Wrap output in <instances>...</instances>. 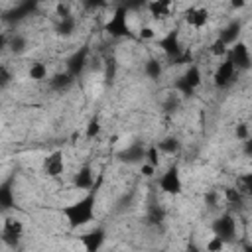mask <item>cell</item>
I'll return each mask as SVG.
<instances>
[{
    "mask_svg": "<svg viewBox=\"0 0 252 252\" xmlns=\"http://www.w3.org/2000/svg\"><path fill=\"white\" fill-rule=\"evenodd\" d=\"M158 152L159 154H165V156H175L181 152V140L177 136H165L163 140H159L156 144Z\"/></svg>",
    "mask_w": 252,
    "mask_h": 252,
    "instance_id": "cell-20",
    "label": "cell"
},
{
    "mask_svg": "<svg viewBox=\"0 0 252 252\" xmlns=\"http://www.w3.org/2000/svg\"><path fill=\"white\" fill-rule=\"evenodd\" d=\"M209 18H211V14H209V10L205 6H189L185 10V14H183L185 24L189 28H193V30H203L209 24Z\"/></svg>",
    "mask_w": 252,
    "mask_h": 252,
    "instance_id": "cell-14",
    "label": "cell"
},
{
    "mask_svg": "<svg viewBox=\"0 0 252 252\" xmlns=\"http://www.w3.org/2000/svg\"><path fill=\"white\" fill-rule=\"evenodd\" d=\"M177 104H179L177 94H173V93H171V94L167 96V100L163 102V110H165V112H173V110L177 108Z\"/></svg>",
    "mask_w": 252,
    "mask_h": 252,
    "instance_id": "cell-37",
    "label": "cell"
},
{
    "mask_svg": "<svg viewBox=\"0 0 252 252\" xmlns=\"http://www.w3.org/2000/svg\"><path fill=\"white\" fill-rule=\"evenodd\" d=\"M158 47L165 53V57L179 61L183 57V47H181V39H179V30H169L165 35H161L158 39Z\"/></svg>",
    "mask_w": 252,
    "mask_h": 252,
    "instance_id": "cell-9",
    "label": "cell"
},
{
    "mask_svg": "<svg viewBox=\"0 0 252 252\" xmlns=\"http://www.w3.org/2000/svg\"><path fill=\"white\" fill-rule=\"evenodd\" d=\"M85 252H100L104 240H106V228L104 226H93L91 230L83 232L79 236Z\"/></svg>",
    "mask_w": 252,
    "mask_h": 252,
    "instance_id": "cell-13",
    "label": "cell"
},
{
    "mask_svg": "<svg viewBox=\"0 0 252 252\" xmlns=\"http://www.w3.org/2000/svg\"><path fill=\"white\" fill-rule=\"evenodd\" d=\"M146 8H148V12H150V16H152L154 20L161 22V20H165V18L171 16L173 4H171L169 0H154V2H148Z\"/></svg>",
    "mask_w": 252,
    "mask_h": 252,
    "instance_id": "cell-18",
    "label": "cell"
},
{
    "mask_svg": "<svg viewBox=\"0 0 252 252\" xmlns=\"http://www.w3.org/2000/svg\"><path fill=\"white\" fill-rule=\"evenodd\" d=\"M140 173H142L144 177H152V175L156 173V169H154L152 165H148V163L144 161V163H140Z\"/></svg>",
    "mask_w": 252,
    "mask_h": 252,
    "instance_id": "cell-40",
    "label": "cell"
},
{
    "mask_svg": "<svg viewBox=\"0 0 252 252\" xmlns=\"http://www.w3.org/2000/svg\"><path fill=\"white\" fill-rule=\"evenodd\" d=\"M209 51H211V55H215V57H226V55H228V47H226L219 37L209 45Z\"/></svg>",
    "mask_w": 252,
    "mask_h": 252,
    "instance_id": "cell-32",
    "label": "cell"
},
{
    "mask_svg": "<svg viewBox=\"0 0 252 252\" xmlns=\"http://www.w3.org/2000/svg\"><path fill=\"white\" fill-rule=\"evenodd\" d=\"M8 47V33H4V32H0V55H2V51Z\"/></svg>",
    "mask_w": 252,
    "mask_h": 252,
    "instance_id": "cell-42",
    "label": "cell"
},
{
    "mask_svg": "<svg viewBox=\"0 0 252 252\" xmlns=\"http://www.w3.org/2000/svg\"><path fill=\"white\" fill-rule=\"evenodd\" d=\"M222 195H224V201H226V205L230 207V209H236V211H240L242 207H244V195L240 193V191H236L234 187H222Z\"/></svg>",
    "mask_w": 252,
    "mask_h": 252,
    "instance_id": "cell-23",
    "label": "cell"
},
{
    "mask_svg": "<svg viewBox=\"0 0 252 252\" xmlns=\"http://www.w3.org/2000/svg\"><path fill=\"white\" fill-rule=\"evenodd\" d=\"M102 179L104 175L100 173L94 181V185L81 197V199H75L67 205L61 207V217L65 219L67 226L71 230H77L81 226H87L89 222L94 220V211H96V197H98V189L102 185Z\"/></svg>",
    "mask_w": 252,
    "mask_h": 252,
    "instance_id": "cell-1",
    "label": "cell"
},
{
    "mask_svg": "<svg viewBox=\"0 0 252 252\" xmlns=\"http://www.w3.org/2000/svg\"><path fill=\"white\" fill-rule=\"evenodd\" d=\"M75 32H77V18H75V16L57 20V24H55V33H57L59 37H71Z\"/></svg>",
    "mask_w": 252,
    "mask_h": 252,
    "instance_id": "cell-22",
    "label": "cell"
},
{
    "mask_svg": "<svg viewBox=\"0 0 252 252\" xmlns=\"http://www.w3.org/2000/svg\"><path fill=\"white\" fill-rule=\"evenodd\" d=\"M224 242L220 240V238H217V236H211L209 240H207V244H205V252H222L224 250Z\"/></svg>",
    "mask_w": 252,
    "mask_h": 252,
    "instance_id": "cell-33",
    "label": "cell"
},
{
    "mask_svg": "<svg viewBox=\"0 0 252 252\" xmlns=\"http://www.w3.org/2000/svg\"><path fill=\"white\" fill-rule=\"evenodd\" d=\"M35 8V4H32V2H24V4H18L14 10H10L6 16H4V22H8V24H14V22H20V20H24L32 10Z\"/></svg>",
    "mask_w": 252,
    "mask_h": 252,
    "instance_id": "cell-21",
    "label": "cell"
},
{
    "mask_svg": "<svg viewBox=\"0 0 252 252\" xmlns=\"http://www.w3.org/2000/svg\"><path fill=\"white\" fill-rule=\"evenodd\" d=\"M144 75L148 79H152V81L161 79V75H163V63L159 59H156V57L146 59V63H144Z\"/></svg>",
    "mask_w": 252,
    "mask_h": 252,
    "instance_id": "cell-24",
    "label": "cell"
},
{
    "mask_svg": "<svg viewBox=\"0 0 252 252\" xmlns=\"http://www.w3.org/2000/svg\"><path fill=\"white\" fill-rule=\"evenodd\" d=\"M47 83H49V89H51L53 93H67V91L75 85V79H73L67 71H59V73L51 75Z\"/></svg>",
    "mask_w": 252,
    "mask_h": 252,
    "instance_id": "cell-19",
    "label": "cell"
},
{
    "mask_svg": "<svg viewBox=\"0 0 252 252\" xmlns=\"http://www.w3.org/2000/svg\"><path fill=\"white\" fill-rule=\"evenodd\" d=\"M146 220H148L150 226H159L165 220V211L159 205H150L148 213H146Z\"/></svg>",
    "mask_w": 252,
    "mask_h": 252,
    "instance_id": "cell-27",
    "label": "cell"
},
{
    "mask_svg": "<svg viewBox=\"0 0 252 252\" xmlns=\"http://www.w3.org/2000/svg\"><path fill=\"white\" fill-rule=\"evenodd\" d=\"M28 77H30L32 81H35V83H39V81H47V79H49L47 65H45L43 61H33V63L30 65V69H28Z\"/></svg>",
    "mask_w": 252,
    "mask_h": 252,
    "instance_id": "cell-26",
    "label": "cell"
},
{
    "mask_svg": "<svg viewBox=\"0 0 252 252\" xmlns=\"http://www.w3.org/2000/svg\"><path fill=\"white\" fill-rule=\"evenodd\" d=\"M24 238V222L16 217H6L2 220V228H0V240L4 246L16 250L22 244Z\"/></svg>",
    "mask_w": 252,
    "mask_h": 252,
    "instance_id": "cell-5",
    "label": "cell"
},
{
    "mask_svg": "<svg viewBox=\"0 0 252 252\" xmlns=\"http://www.w3.org/2000/svg\"><path fill=\"white\" fill-rule=\"evenodd\" d=\"M55 14H57V20H63V18H69V16H73V12H71V6H69V4H65V2H59V4H55Z\"/></svg>",
    "mask_w": 252,
    "mask_h": 252,
    "instance_id": "cell-35",
    "label": "cell"
},
{
    "mask_svg": "<svg viewBox=\"0 0 252 252\" xmlns=\"http://www.w3.org/2000/svg\"><path fill=\"white\" fill-rule=\"evenodd\" d=\"M211 230H213V236L220 238L224 244H234L236 238H238V222H236V217L230 211L220 213L211 222Z\"/></svg>",
    "mask_w": 252,
    "mask_h": 252,
    "instance_id": "cell-3",
    "label": "cell"
},
{
    "mask_svg": "<svg viewBox=\"0 0 252 252\" xmlns=\"http://www.w3.org/2000/svg\"><path fill=\"white\" fill-rule=\"evenodd\" d=\"M136 37L138 39H154L156 37V32H154L152 26H144V28H140V33Z\"/></svg>",
    "mask_w": 252,
    "mask_h": 252,
    "instance_id": "cell-38",
    "label": "cell"
},
{
    "mask_svg": "<svg viewBox=\"0 0 252 252\" xmlns=\"http://www.w3.org/2000/svg\"><path fill=\"white\" fill-rule=\"evenodd\" d=\"M158 185H159V189L165 193V195H179L181 191H183V179H181V171H179V167L173 163V165H169L161 175H159V179H158Z\"/></svg>",
    "mask_w": 252,
    "mask_h": 252,
    "instance_id": "cell-6",
    "label": "cell"
},
{
    "mask_svg": "<svg viewBox=\"0 0 252 252\" xmlns=\"http://www.w3.org/2000/svg\"><path fill=\"white\" fill-rule=\"evenodd\" d=\"M91 53H89V47H79V49H75L67 59H65V71L73 77V79H77V77H81L83 73H85V69L89 67V57Z\"/></svg>",
    "mask_w": 252,
    "mask_h": 252,
    "instance_id": "cell-10",
    "label": "cell"
},
{
    "mask_svg": "<svg viewBox=\"0 0 252 252\" xmlns=\"http://www.w3.org/2000/svg\"><path fill=\"white\" fill-rule=\"evenodd\" d=\"M205 203H207V207L215 209V207L219 205V193H217V191H209V193H205Z\"/></svg>",
    "mask_w": 252,
    "mask_h": 252,
    "instance_id": "cell-39",
    "label": "cell"
},
{
    "mask_svg": "<svg viewBox=\"0 0 252 252\" xmlns=\"http://www.w3.org/2000/svg\"><path fill=\"white\" fill-rule=\"evenodd\" d=\"M234 134H236V140H240V142H246V140H250V130H248V124H246V122L238 124Z\"/></svg>",
    "mask_w": 252,
    "mask_h": 252,
    "instance_id": "cell-36",
    "label": "cell"
},
{
    "mask_svg": "<svg viewBox=\"0 0 252 252\" xmlns=\"http://www.w3.org/2000/svg\"><path fill=\"white\" fill-rule=\"evenodd\" d=\"M244 6V2H232V8H242Z\"/></svg>",
    "mask_w": 252,
    "mask_h": 252,
    "instance_id": "cell-43",
    "label": "cell"
},
{
    "mask_svg": "<svg viewBox=\"0 0 252 252\" xmlns=\"http://www.w3.org/2000/svg\"><path fill=\"white\" fill-rule=\"evenodd\" d=\"M236 191H240L244 197L252 193V173H244L240 177H236Z\"/></svg>",
    "mask_w": 252,
    "mask_h": 252,
    "instance_id": "cell-29",
    "label": "cell"
},
{
    "mask_svg": "<svg viewBox=\"0 0 252 252\" xmlns=\"http://www.w3.org/2000/svg\"><path fill=\"white\" fill-rule=\"evenodd\" d=\"M104 32L110 37L116 39H134L136 33L130 26V18H128V8L126 6H116L114 12L110 14V18L104 22Z\"/></svg>",
    "mask_w": 252,
    "mask_h": 252,
    "instance_id": "cell-2",
    "label": "cell"
},
{
    "mask_svg": "<svg viewBox=\"0 0 252 252\" xmlns=\"http://www.w3.org/2000/svg\"><path fill=\"white\" fill-rule=\"evenodd\" d=\"M116 158H118L120 163H126V165H140V163H144V158H146V146H144L140 140H134V142H130L128 146H124L122 150H118Z\"/></svg>",
    "mask_w": 252,
    "mask_h": 252,
    "instance_id": "cell-11",
    "label": "cell"
},
{
    "mask_svg": "<svg viewBox=\"0 0 252 252\" xmlns=\"http://www.w3.org/2000/svg\"><path fill=\"white\" fill-rule=\"evenodd\" d=\"M144 161H146L148 165H152L154 169L159 167V152H158L156 144H152V146L146 148V158H144Z\"/></svg>",
    "mask_w": 252,
    "mask_h": 252,
    "instance_id": "cell-31",
    "label": "cell"
},
{
    "mask_svg": "<svg viewBox=\"0 0 252 252\" xmlns=\"http://www.w3.org/2000/svg\"><path fill=\"white\" fill-rule=\"evenodd\" d=\"M240 33H242V20L234 18V20H230V22L219 32V39H220L226 47H230V45H234L236 41H240Z\"/></svg>",
    "mask_w": 252,
    "mask_h": 252,
    "instance_id": "cell-16",
    "label": "cell"
},
{
    "mask_svg": "<svg viewBox=\"0 0 252 252\" xmlns=\"http://www.w3.org/2000/svg\"><path fill=\"white\" fill-rule=\"evenodd\" d=\"M226 57L232 61V65H234V69L238 73L240 71L246 73V71L252 69V57H250V49H248L246 41H236L234 45H230Z\"/></svg>",
    "mask_w": 252,
    "mask_h": 252,
    "instance_id": "cell-8",
    "label": "cell"
},
{
    "mask_svg": "<svg viewBox=\"0 0 252 252\" xmlns=\"http://www.w3.org/2000/svg\"><path fill=\"white\" fill-rule=\"evenodd\" d=\"M100 130H102L100 120H98L96 116H93V118L87 122V128H85V136H87V140H94V138L100 134Z\"/></svg>",
    "mask_w": 252,
    "mask_h": 252,
    "instance_id": "cell-30",
    "label": "cell"
},
{
    "mask_svg": "<svg viewBox=\"0 0 252 252\" xmlns=\"http://www.w3.org/2000/svg\"><path fill=\"white\" fill-rule=\"evenodd\" d=\"M8 49L14 53V55H22L28 51V37L22 35V33H12L8 35Z\"/></svg>",
    "mask_w": 252,
    "mask_h": 252,
    "instance_id": "cell-25",
    "label": "cell"
},
{
    "mask_svg": "<svg viewBox=\"0 0 252 252\" xmlns=\"http://www.w3.org/2000/svg\"><path fill=\"white\" fill-rule=\"evenodd\" d=\"M94 181H96V177H94V171H93V167L89 163L81 165L73 175V187L81 189V191H89L94 185Z\"/></svg>",
    "mask_w": 252,
    "mask_h": 252,
    "instance_id": "cell-17",
    "label": "cell"
},
{
    "mask_svg": "<svg viewBox=\"0 0 252 252\" xmlns=\"http://www.w3.org/2000/svg\"><path fill=\"white\" fill-rule=\"evenodd\" d=\"M16 207V193H14V175L0 181V215L10 213Z\"/></svg>",
    "mask_w": 252,
    "mask_h": 252,
    "instance_id": "cell-15",
    "label": "cell"
},
{
    "mask_svg": "<svg viewBox=\"0 0 252 252\" xmlns=\"http://www.w3.org/2000/svg\"><path fill=\"white\" fill-rule=\"evenodd\" d=\"M12 81H14L12 71H10L6 65H2V63H0V91H4Z\"/></svg>",
    "mask_w": 252,
    "mask_h": 252,
    "instance_id": "cell-34",
    "label": "cell"
},
{
    "mask_svg": "<svg viewBox=\"0 0 252 252\" xmlns=\"http://www.w3.org/2000/svg\"><path fill=\"white\" fill-rule=\"evenodd\" d=\"M183 252H205L199 244H195V242H187V246H185V250Z\"/></svg>",
    "mask_w": 252,
    "mask_h": 252,
    "instance_id": "cell-41",
    "label": "cell"
},
{
    "mask_svg": "<svg viewBox=\"0 0 252 252\" xmlns=\"http://www.w3.org/2000/svg\"><path fill=\"white\" fill-rule=\"evenodd\" d=\"M41 171H43V175L49 177V179L61 177V173L65 171V156H63V152H61V150L49 152V154L43 158V161H41Z\"/></svg>",
    "mask_w": 252,
    "mask_h": 252,
    "instance_id": "cell-12",
    "label": "cell"
},
{
    "mask_svg": "<svg viewBox=\"0 0 252 252\" xmlns=\"http://www.w3.org/2000/svg\"><path fill=\"white\" fill-rule=\"evenodd\" d=\"M236 77H238V71L234 69L232 61H230L228 57H224V59L217 65V69H215V73H213V85H215V89L224 91V89H228V87L236 81Z\"/></svg>",
    "mask_w": 252,
    "mask_h": 252,
    "instance_id": "cell-7",
    "label": "cell"
},
{
    "mask_svg": "<svg viewBox=\"0 0 252 252\" xmlns=\"http://www.w3.org/2000/svg\"><path fill=\"white\" fill-rule=\"evenodd\" d=\"M116 69H118V65H116V59H114V57L104 59V63H102V73H104V83H106V85H110V83L114 81Z\"/></svg>",
    "mask_w": 252,
    "mask_h": 252,
    "instance_id": "cell-28",
    "label": "cell"
},
{
    "mask_svg": "<svg viewBox=\"0 0 252 252\" xmlns=\"http://www.w3.org/2000/svg\"><path fill=\"white\" fill-rule=\"evenodd\" d=\"M201 83H203V75H201L199 65H189L183 71V75H179L173 81V91L181 96H193L195 91L201 87Z\"/></svg>",
    "mask_w": 252,
    "mask_h": 252,
    "instance_id": "cell-4",
    "label": "cell"
}]
</instances>
